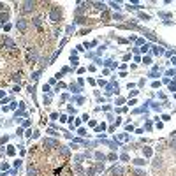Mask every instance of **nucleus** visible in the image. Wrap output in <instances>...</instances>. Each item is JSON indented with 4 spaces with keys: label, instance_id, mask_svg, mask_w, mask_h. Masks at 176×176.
Wrapping results in <instances>:
<instances>
[{
    "label": "nucleus",
    "instance_id": "obj_1",
    "mask_svg": "<svg viewBox=\"0 0 176 176\" xmlns=\"http://www.w3.org/2000/svg\"><path fill=\"white\" fill-rule=\"evenodd\" d=\"M58 16H60V11H58V7H53L51 9V20H58Z\"/></svg>",
    "mask_w": 176,
    "mask_h": 176
},
{
    "label": "nucleus",
    "instance_id": "obj_2",
    "mask_svg": "<svg viewBox=\"0 0 176 176\" xmlns=\"http://www.w3.org/2000/svg\"><path fill=\"white\" fill-rule=\"evenodd\" d=\"M16 26H18L20 30H26V21L20 18V20H18V23H16Z\"/></svg>",
    "mask_w": 176,
    "mask_h": 176
},
{
    "label": "nucleus",
    "instance_id": "obj_3",
    "mask_svg": "<svg viewBox=\"0 0 176 176\" xmlns=\"http://www.w3.org/2000/svg\"><path fill=\"white\" fill-rule=\"evenodd\" d=\"M34 5H35L34 2H25V4H23V11H26V12H28V11H32Z\"/></svg>",
    "mask_w": 176,
    "mask_h": 176
},
{
    "label": "nucleus",
    "instance_id": "obj_4",
    "mask_svg": "<svg viewBox=\"0 0 176 176\" xmlns=\"http://www.w3.org/2000/svg\"><path fill=\"white\" fill-rule=\"evenodd\" d=\"M28 176H37V169H35V167H28Z\"/></svg>",
    "mask_w": 176,
    "mask_h": 176
},
{
    "label": "nucleus",
    "instance_id": "obj_5",
    "mask_svg": "<svg viewBox=\"0 0 176 176\" xmlns=\"http://www.w3.org/2000/svg\"><path fill=\"white\" fill-rule=\"evenodd\" d=\"M55 141H44V146H55Z\"/></svg>",
    "mask_w": 176,
    "mask_h": 176
},
{
    "label": "nucleus",
    "instance_id": "obj_6",
    "mask_svg": "<svg viewBox=\"0 0 176 176\" xmlns=\"http://www.w3.org/2000/svg\"><path fill=\"white\" fill-rule=\"evenodd\" d=\"M4 7H5V5H2V4H0V9H4Z\"/></svg>",
    "mask_w": 176,
    "mask_h": 176
}]
</instances>
